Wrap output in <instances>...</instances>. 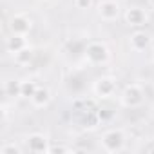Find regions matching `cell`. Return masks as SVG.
<instances>
[{
  "label": "cell",
  "instance_id": "cell-1",
  "mask_svg": "<svg viewBox=\"0 0 154 154\" xmlns=\"http://www.w3.org/2000/svg\"><path fill=\"white\" fill-rule=\"evenodd\" d=\"M84 58L89 65H105L111 60V51L105 42L102 40H91L84 47Z\"/></svg>",
  "mask_w": 154,
  "mask_h": 154
},
{
  "label": "cell",
  "instance_id": "cell-2",
  "mask_svg": "<svg viewBox=\"0 0 154 154\" xmlns=\"http://www.w3.org/2000/svg\"><path fill=\"white\" fill-rule=\"evenodd\" d=\"M143 100H145V93L140 84H129L120 93V105L125 109H136L143 103Z\"/></svg>",
  "mask_w": 154,
  "mask_h": 154
},
{
  "label": "cell",
  "instance_id": "cell-3",
  "mask_svg": "<svg viewBox=\"0 0 154 154\" xmlns=\"http://www.w3.org/2000/svg\"><path fill=\"white\" fill-rule=\"evenodd\" d=\"M100 145L105 152H120L125 147V132L122 129H109L100 136Z\"/></svg>",
  "mask_w": 154,
  "mask_h": 154
},
{
  "label": "cell",
  "instance_id": "cell-4",
  "mask_svg": "<svg viewBox=\"0 0 154 154\" xmlns=\"http://www.w3.org/2000/svg\"><path fill=\"white\" fill-rule=\"evenodd\" d=\"M96 13L103 22H114L120 18L122 9L116 0H100L96 4Z\"/></svg>",
  "mask_w": 154,
  "mask_h": 154
},
{
  "label": "cell",
  "instance_id": "cell-5",
  "mask_svg": "<svg viewBox=\"0 0 154 154\" xmlns=\"http://www.w3.org/2000/svg\"><path fill=\"white\" fill-rule=\"evenodd\" d=\"M33 29V20L29 15L26 13H15L9 20V31L11 35H22V36H27L29 31Z\"/></svg>",
  "mask_w": 154,
  "mask_h": 154
},
{
  "label": "cell",
  "instance_id": "cell-6",
  "mask_svg": "<svg viewBox=\"0 0 154 154\" xmlns=\"http://www.w3.org/2000/svg\"><path fill=\"white\" fill-rule=\"evenodd\" d=\"M123 20L129 27H134V29H141L145 24H147V11L143 8H138V6H132V8H127L123 11Z\"/></svg>",
  "mask_w": 154,
  "mask_h": 154
},
{
  "label": "cell",
  "instance_id": "cell-7",
  "mask_svg": "<svg viewBox=\"0 0 154 154\" xmlns=\"http://www.w3.org/2000/svg\"><path fill=\"white\" fill-rule=\"evenodd\" d=\"M93 93L96 98H111L116 93V80L112 76H102L94 82Z\"/></svg>",
  "mask_w": 154,
  "mask_h": 154
},
{
  "label": "cell",
  "instance_id": "cell-8",
  "mask_svg": "<svg viewBox=\"0 0 154 154\" xmlns=\"http://www.w3.org/2000/svg\"><path fill=\"white\" fill-rule=\"evenodd\" d=\"M150 35L143 29H134L129 36V47L134 51V53H143L150 47Z\"/></svg>",
  "mask_w": 154,
  "mask_h": 154
},
{
  "label": "cell",
  "instance_id": "cell-9",
  "mask_svg": "<svg viewBox=\"0 0 154 154\" xmlns=\"http://www.w3.org/2000/svg\"><path fill=\"white\" fill-rule=\"evenodd\" d=\"M26 145H27V150L29 152H49L51 141L42 132H31L26 138Z\"/></svg>",
  "mask_w": 154,
  "mask_h": 154
},
{
  "label": "cell",
  "instance_id": "cell-10",
  "mask_svg": "<svg viewBox=\"0 0 154 154\" xmlns=\"http://www.w3.org/2000/svg\"><path fill=\"white\" fill-rule=\"evenodd\" d=\"M51 100H53L51 91H49L47 87H42V85H38L36 91H35V94L29 98V102H31V105H33L35 109H44V107H47V105L51 103Z\"/></svg>",
  "mask_w": 154,
  "mask_h": 154
},
{
  "label": "cell",
  "instance_id": "cell-11",
  "mask_svg": "<svg viewBox=\"0 0 154 154\" xmlns=\"http://www.w3.org/2000/svg\"><path fill=\"white\" fill-rule=\"evenodd\" d=\"M24 47H27L26 36H22V35H11L9 38H6V49H8V53L17 54V53L22 51Z\"/></svg>",
  "mask_w": 154,
  "mask_h": 154
},
{
  "label": "cell",
  "instance_id": "cell-12",
  "mask_svg": "<svg viewBox=\"0 0 154 154\" xmlns=\"http://www.w3.org/2000/svg\"><path fill=\"white\" fill-rule=\"evenodd\" d=\"M13 58H15V62H17L18 65H29V62L33 60V49L27 45V47H24L22 51H18L17 54H13Z\"/></svg>",
  "mask_w": 154,
  "mask_h": 154
},
{
  "label": "cell",
  "instance_id": "cell-13",
  "mask_svg": "<svg viewBox=\"0 0 154 154\" xmlns=\"http://www.w3.org/2000/svg\"><path fill=\"white\" fill-rule=\"evenodd\" d=\"M36 84L33 82V80H24V82H20V96H24V98H31L33 94H35V91H36Z\"/></svg>",
  "mask_w": 154,
  "mask_h": 154
},
{
  "label": "cell",
  "instance_id": "cell-14",
  "mask_svg": "<svg viewBox=\"0 0 154 154\" xmlns=\"http://www.w3.org/2000/svg\"><path fill=\"white\" fill-rule=\"evenodd\" d=\"M74 6L78 9H87L93 6V0H74Z\"/></svg>",
  "mask_w": 154,
  "mask_h": 154
},
{
  "label": "cell",
  "instance_id": "cell-15",
  "mask_svg": "<svg viewBox=\"0 0 154 154\" xmlns=\"http://www.w3.org/2000/svg\"><path fill=\"white\" fill-rule=\"evenodd\" d=\"M2 152L4 154H8V152H22V149L17 147V145H4L2 147Z\"/></svg>",
  "mask_w": 154,
  "mask_h": 154
},
{
  "label": "cell",
  "instance_id": "cell-16",
  "mask_svg": "<svg viewBox=\"0 0 154 154\" xmlns=\"http://www.w3.org/2000/svg\"><path fill=\"white\" fill-rule=\"evenodd\" d=\"M150 60H152V63H154V47L150 49Z\"/></svg>",
  "mask_w": 154,
  "mask_h": 154
}]
</instances>
